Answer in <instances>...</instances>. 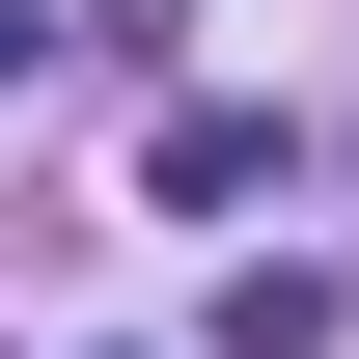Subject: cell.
<instances>
[{
	"label": "cell",
	"instance_id": "cell-1",
	"mask_svg": "<svg viewBox=\"0 0 359 359\" xmlns=\"http://www.w3.org/2000/svg\"><path fill=\"white\" fill-rule=\"evenodd\" d=\"M0 55H28V0H0Z\"/></svg>",
	"mask_w": 359,
	"mask_h": 359
}]
</instances>
